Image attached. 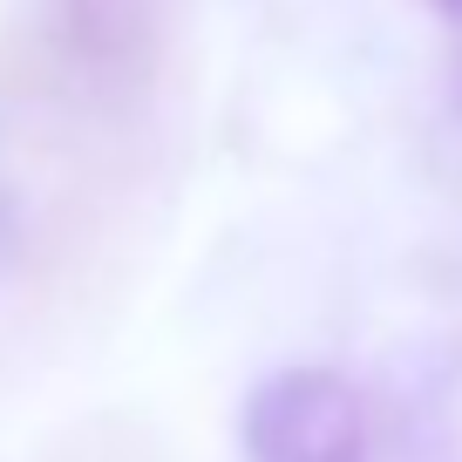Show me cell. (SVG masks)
Returning <instances> with one entry per match:
<instances>
[{
  "mask_svg": "<svg viewBox=\"0 0 462 462\" xmlns=\"http://www.w3.org/2000/svg\"><path fill=\"white\" fill-rule=\"evenodd\" d=\"M361 394L327 367H286L245 408L252 462H361Z\"/></svg>",
  "mask_w": 462,
  "mask_h": 462,
  "instance_id": "1",
  "label": "cell"
},
{
  "mask_svg": "<svg viewBox=\"0 0 462 462\" xmlns=\"http://www.w3.org/2000/svg\"><path fill=\"white\" fill-rule=\"evenodd\" d=\"M435 14L448 28V102L462 109V0H435Z\"/></svg>",
  "mask_w": 462,
  "mask_h": 462,
  "instance_id": "2",
  "label": "cell"
}]
</instances>
